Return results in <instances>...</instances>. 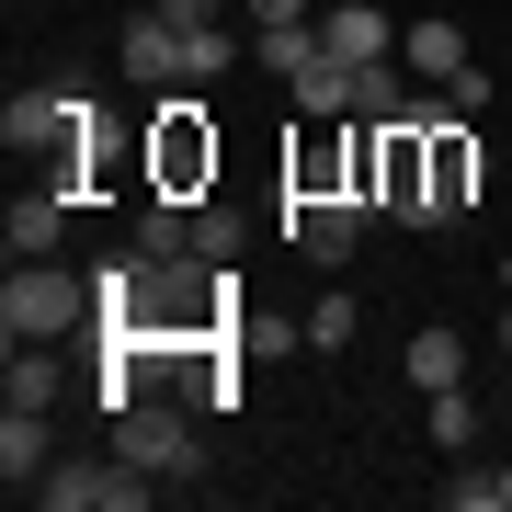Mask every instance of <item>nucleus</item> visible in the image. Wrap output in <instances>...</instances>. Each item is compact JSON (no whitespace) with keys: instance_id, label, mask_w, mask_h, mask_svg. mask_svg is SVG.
I'll return each instance as SVG.
<instances>
[{"instance_id":"1","label":"nucleus","mask_w":512,"mask_h":512,"mask_svg":"<svg viewBox=\"0 0 512 512\" xmlns=\"http://www.w3.org/2000/svg\"><path fill=\"white\" fill-rule=\"evenodd\" d=\"M148 194H183V205L217 194V126H205V92H194V80L160 92V114H148Z\"/></svg>"},{"instance_id":"2","label":"nucleus","mask_w":512,"mask_h":512,"mask_svg":"<svg viewBox=\"0 0 512 512\" xmlns=\"http://www.w3.org/2000/svg\"><path fill=\"white\" fill-rule=\"evenodd\" d=\"M0 148H46V160H80V148H92V92H80V80H46V92H12L0 103Z\"/></svg>"},{"instance_id":"3","label":"nucleus","mask_w":512,"mask_h":512,"mask_svg":"<svg viewBox=\"0 0 512 512\" xmlns=\"http://www.w3.org/2000/svg\"><path fill=\"white\" fill-rule=\"evenodd\" d=\"M114 456L148 467V478H194V421H183V399H171V387L126 399V410H114Z\"/></svg>"},{"instance_id":"4","label":"nucleus","mask_w":512,"mask_h":512,"mask_svg":"<svg viewBox=\"0 0 512 512\" xmlns=\"http://www.w3.org/2000/svg\"><path fill=\"white\" fill-rule=\"evenodd\" d=\"M80 308H92V285L57 274V262H12V285H0V330H12V342H57Z\"/></svg>"},{"instance_id":"5","label":"nucleus","mask_w":512,"mask_h":512,"mask_svg":"<svg viewBox=\"0 0 512 512\" xmlns=\"http://www.w3.org/2000/svg\"><path fill=\"white\" fill-rule=\"evenodd\" d=\"M376 217L433 228V137H421V114H399V126L376 137Z\"/></svg>"},{"instance_id":"6","label":"nucleus","mask_w":512,"mask_h":512,"mask_svg":"<svg viewBox=\"0 0 512 512\" xmlns=\"http://www.w3.org/2000/svg\"><path fill=\"white\" fill-rule=\"evenodd\" d=\"M365 217H376L365 194H285V239H296L308 262H330V274L365 251Z\"/></svg>"},{"instance_id":"7","label":"nucleus","mask_w":512,"mask_h":512,"mask_svg":"<svg viewBox=\"0 0 512 512\" xmlns=\"http://www.w3.org/2000/svg\"><path fill=\"white\" fill-rule=\"evenodd\" d=\"M35 501H46V512H137V501H160V478L126 467V456H114V467H46Z\"/></svg>"},{"instance_id":"8","label":"nucleus","mask_w":512,"mask_h":512,"mask_svg":"<svg viewBox=\"0 0 512 512\" xmlns=\"http://www.w3.org/2000/svg\"><path fill=\"white\" fill-rule=\"evenodd\" d=\"M421 137H433V228H444V217L478 205V183H490V160H478V114H433Z\"/></svg>"},{"instance_id":"9","label":"nucleus","mask_w":512,"mask_h":512,"mask_svg":"<svg viewBox=\"0 0 512 512\" xmlns=\"http://www.w3.org/2000/svg\"><path fill=\"white\" fill-rule=\"evenodd\" d=\"M114 69L126 80H148V92H183V69H194V35L171 12H137L126 35H114Z\"/></svg>"},{"instance_id":"10","label":"nucleus","mask_w":512,"mask_h":512,"mask_svg":"<svg viewBox=\"0 0 512 512\" xmlns=\"http://www.w3.org/2000/svg\"><path fill=\"white\" fill-rule=\"evenodd\" d=\"M57 228H69V194H57V183L12 194V217H0V239H12V262H46V251H57Z\"/></svg>"},{"instance_id":"11","label":"nucleus","mask_w":512,"mask_h":512,"mask_svg":"<svg viewBox=\"0 0 512 512\" xmlns=\"http://www.w3.org/2000/svg\"><path fill=\"white\" fill-rule=\"evenodd\" d=\"M46 467H57V444H46V410H0V478H12V501L35 490Z\"/></svg>"},{"instance_id":"12","label":"nucleus","mask_w":512,"mask_h":512,"mask_svg":"<svg viewBox=\"0 0 512 512\" xmlns=\"http://www.w3.org/2000/svg\"><path fill=\"white\" fill-rule=\"evenodd\" d=\"M399 376L421 387V399H444V387H467V342H456V330H410Z\"/></svg>"},{"instance_id":"13","label":"nucleus","mask_w":512,"mask_h":512,"mask_svg":"<svg viewBox=\"0 0 512 512\" xmlns=\"http://www.w3.org/2000/svg\"><path fill=\"white\" fill-rule=\"evenodd\" d=\"M319 46L365 69V57H387V12H376V0H330V12H319Z\"/></svg>"},{"instance_id":"14","label":"nucleus","mask_w":512,"mask_h":512,"mask_svg":"<svg viewBox=\"0 0 512 512\" xmlns=\"http://www.w3.org/2000/svg\"><path fill=\"white\" fill-rule=\"evenodd\" d=\"M399 69H410V80H433V92H444V80L467 69V35H456V23H399Z\"/></svg>"},{"instance_id":"15","label":"nucleus","mask_w":512,"mask_h":512,"mask_svg":"<svg viewBox=\"0 0 512 512\" xmlns=\"http://www.w3.org/2000/svg\"><path fill=\"white\" fill-rule=\"evenodd\" d=\"M0 399H12V410H57V399H69L57 353H46V342H12V376H0Z\"/></svg>"},{"instance_id":"16","label":"nucleus","mask_w":512,"mask_h":512,"mask_svg":"<svg viewBox=\"0 0 512 512\" xmlns=\"http://www.w3.org/2000/svg\"><path fill=\"white\" fill-rule=\"evenodd\" d=\"M285 92H296V114H353V57H330V46H319L308 69L285 80Z\"/></svg>"},{"instance_id":"17","label":"nucleus","mask_w":512,"mask_h":512,"mask_svg":"<svg viewBox=\"0 0 512 512\" xmlns=\"http://www.w3.org/2000/svg\"><path fill=\"white\" fill-rule=\"evenodd\" d=\"M399 114H410L399 69H387V57H365V69H353V126H399Z\"/></svg>"},{"instance_id":"18","label":"nucleus","mask_w":512,"mask_h":512,"mask_svg":"<svg viewBox=\"0 0 512 512\" xmlns=\"http://www.w3.org/2000/svg\"><path fill=\"white\" fill-rule=\"evenodd\" d=\"M251 57H262L274 80H296V69L319 57V23H251Z\"/></svg>"},{"instance_id":"19","label":"nucleus","mask_w":512,"mask_h":512,"mask_svg":"<svg viewBox=\"0 0 512 512\" xmlns=\"http://www.w3.org/2000/svg\"><path fill=\"white\" fill-rule=\"evenodd\" d=\"M137 251H194V205L183 194H148L137 205Z\"/></svg>"},{"instance_id":"20","label":"nucleus","mask_w":512,"mask_h":512,"mask_svg":"<svg viewBox=\"0 0 512 512\" xmlns=\"http://www.w3.org/2000/svg\"><path fill=\"white\" fill-rule=\"evenodd\" d=\"M239 57H251V46H239L228 23H205V35H194V69H183V80H194V92H217V80L239 69Z\"/></svg>"},{"instance_id":"21","label":"nucleus","mask_w":512,"mask_h":512,"mask_svg":"<svg viewBox=\"0 0 512 512\" xmlns=\"http://www.w3.org/2000/svg\"><path fill=\"white\" fill-rule=\"evenodd\" d=\"M444 512H512L501 467H456V478H444Z\"/></svg>"},{"instance_id":"22","label":"nucleus","mask_w":512,"mask_h":512,"mask_svg":"<svg viewBox=\"0 0 512 512\" xmlns=\"http://www.w3.org/2000/svg\"><path fill=\"white\" fill-rule=\"evenodd\" d=\"M433 444H444V456H467V444H478V399H467V387H444V399H433Z\"/></svg>"},{"instance_id":"23","label":"nucleus","mask_w":512,"mask_h":512,"mask_svg":"<svg viewBox=\"0 0 512 512\" xmlns=\"http://www.w3.org/2000/svg\"><path fill=\"white\" fill-rule=\"evenodd\" d=\"M194 251H205V262H239V217H228V205H217V194H205V205H194Z\"/></svg>"},{"instance_id":"24","label":"nucleus","mask_w":512,"mask_h":512,"mask_svg":"<svg viewBox=\"0 0 512 512\" xmlns=\"http://www.w3.org/2000/svg\"><path fill=\"white\" fill-rule=\"evenodd\" d=\"M308 342H319V353L353 342V296H319V308H308Z\"/></svg>"},{"instance_id":"25","label":"nucleus","mask_w":512,"mask_h":512,"mask_svg":"<svg viewBox=\"0 0 512 512\" xmlns=\"http://www.w3.org/2000/svg\"><path fill=\"white\" fill-rule=\"evenodd\" d=\"M444 103H456V114H490V69H478V57H467V69L444 80Z\"/></svg>"},{"instance_id":"26","label":"nucleus","mask_w":512,"mask_h":512,"mask_svg":"<svg viewBox=\"0 0 512 512\" xmlns=\"http://www.w3.org/2000/svg\"><path fill=\"white\" fill-rule=\"evenodd\" d=\"M148 12H171L183 35H205V23H217V0H148Z\"/></svg>"},{"instance_id":"27","label":"nucleus","mask_w":512,"mask_h":512,"mask_svg":"<svg viewBox=\"0 0 512 512\" xmlns=\"http://www.w3.org/2000/svg\"><path fill=\"white\" fill-rule=\"evenodd\" d=\"M251 23H319V0H251Z\"/></svg>"},{"instance_id":"28","label":"nucleus","mask_w":512,"mask_h":512,"mask_svg":"<svg viewBox=\"0 0 512 512\" xmlns=\"http://www.w3.org/2000/svg\"><path fill=\"white\" fill-rule=\"evenodd\" d=\"M501 353H512V308H501Z\"/></svg>"},{"instance_id":"29","label":"nucleus","mask_w":512,"mask_h":512,"mask_svg":"<svg viewBox=\"0 0 512 512\" xmlns=\"http://www.w3.org/2000/svg\"><path fill=\"white\" fill-rule=\"evenodd\" d=\"M501 490H512V467H501Z\"/></svg>"}]
</instances>
